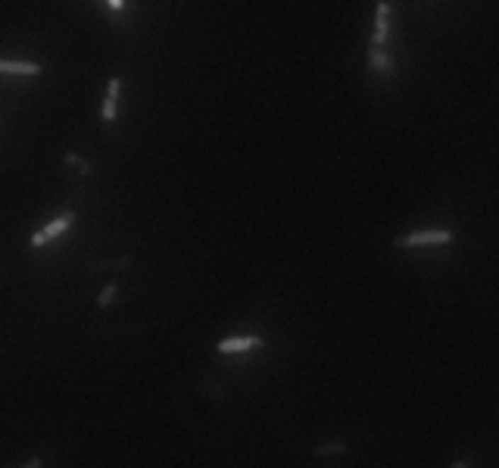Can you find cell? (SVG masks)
<instances>
[{
  "instance_id": "obj_10",
  "label": "cell",
  "mask_w": 499,
  "mask_h": 468,
  "mask_svg": "<svg viewBox=\"0 0 499 468\" xmlns=\"http://www.w3.org/2000/svg\"><path fill=\"white\" fill-rule=\"evenodd\" d=\"M62 160H66V162H69V166H75V169H82V175H91V166H88V162H84V160H82V156H78V153H72V150H69L66 156H62Z\"/></svg>"
},
{
  "instance_id": "obj_4",
  "label": "cell",
  "mask_w": 499,
  "mask_h": 468,
  "mask_svg": "<svg viewBox=\"0 0 499 468\" xmlns=\"http://www.w3.org/2000/svg\"><path fill=\"white\" fill-rule=\"evenodd\" d=\"M119 100H122V78L113 75L106 84V97H103V106H100V116H103V122H116V116H119Z\"/></svg>"
},
{
  "instance_id": "obj_7",
  "label": "cell",
  "mask_w": 499,
  "mask_h": 468,
  "mask_svg": "<svg viewBox=\"0 0 499 468\" xmlns=\"http://www.w3.org/2000/svg\"><path fill=\"white\" fill-rule=\"evenodd\" d=\"M390 53L384 50V47H371L369 50V69H374V72H390Z\"/></svg>"
},
{
  "instance_id": "obj_9",
  "label": "cell",
  "mask_w": 499,
  "mask_h": 468,
  "mask_svg": "<svg viewBox=\"0 0 499 468\" xmlns=\"http://www.w3.org/2000/svg\"><path fill=\"white\" fill-rule=\"evenodd\" d=\"M116 294H119V284H106L103 291H100V296H97V306H100V309H106L109 303H113V296H116Z\"/></svg>"
},
{
  "instance_id": "obj_6",
  "label": "cell",
  "mask_w": 499,
  "mask_h": 468,
  "mask_svg": "<svg viewBox=\"0 0 499 468\" xmlns=\"http://www.w3.org/2000/svg\"><path fill=\"white\" fill-rule=\"evenodd\" d=\"M0 75H26V78H35L41 75V66L31 60H0Z\"/></svg>"
},
{
  "instance_id": "obj_3",
  "label": "cell",
  "mask_w": 499,
  "mask_h": 468,
  "mask_svg": "<svg viewBox=\"0 0 499 468\" xmlns=\"http://www.w3.org/2000/svg\"><path fill=\"white\" fill-rule=\"evenodd\" d=\"M390 38V4L378 0L374 6V31H371V47H384Z\"/></svg>"
},
{
  "instance_id": "obj_8",
  "label": "cell",
  "mask_w": 499,
  "mask_h": 468,
  "mask_svg": "<svg viewBox=\"0 0 499 468\" xmlns=\"http://www.w3.org/2000/svg\"><path fill=\"white\" fill-rule=\"evenodd\" d=\"M343 452H347V443L331 440V443H318V447L312 450V456H315V459H325V456H343Z\"/></svg>"
},
{
  "instance_id": "obj_1",
  "label": "cell",
  "mask_w": 499,
  "mask_h": 468,
  "mask_svg": "<svg viewBox=\"0 0 499 468\" xmlns=\"http://www.w3.org/2000/svg\"><path fill=\"white\" fill-rule=\"evenodd\" d=\"M456 240V234L449 228H431V231H412L393 240L396 250H421V247H447Z\"/></svg>"
},
{
  "instance_id": "obj_13",
  "label": "cell",
  "mask_w": 499,
  "mask_h": 468,
  "mask_svg": "<svg viewBox=\"0 0 499 468\" xmlns=\"http://www.w3.org/2000/svg\"><path fill=\"white\" fill-rule=\"evenodd\" d=\"M452 468H468V462H465V459H459V462L452 465Z\"/></svg>"
},
{
  "instance_id": "obj_11",
  "label": "cell",
  "mask_w": 499,
  "mask_h": 468,
  "mask_svg": "<svg viewBox=\"0 0 499 468\" xmlns=\"http://www.w3.org/2000/svg\"><path fill=\"white\" fill-rule=\"evenodd\" d=\"M22 468H44V462H41V459H38V456H35V459H28V462H26V465H22Z\"/></svg>"
},
{
  "instance_id": "obj_2",
  "label": "cell",
  "mask_w": 499,
  "mask_h": 468,
  "mask_svg": "<svg viewBox=\"0 0 499 468\" xmlns=\"http://www.w3.org/2000/svg\"><path fill=\"white\" fill-rule=\"evenodd\" d=\"M72 225H75V213H62V216H57V218H50L44 228H38L35 234H31V247H35V250L47 247L50 240H57L60 234H66L69 228H72Z\"/></svg>"
},
{
  "instance_id": "obj_12",
  "label": "cell",
  "mask_w": 499,
  "mask_h": 468,
  "mask_svg": "<svg viewBox=\"0 0 499 468\" xmlns=\"http://www.w3.org/2000/svg\"><path fill=\"white\" fill-rule=\"evenodd\" d=\"M106 4H109V6H113V10H116V13H119V10H125V0H106Z\"/></svg>"
},
{
  "instance_id": "obj_5",
  "label": "cell",
  "mask_w": 499,
  "mask_h": 468,
  "mask_svg": "<svg viewBox=\"0 0 499 468\" xmlns=\"http://www.w3.org/2000/svg\"><path fill=\"white\" fill-rule=\"evenodd\" d=\"M218 353H247V350H262V338L256 334H240V338H225L218 340Z\"/></svg>"
}]
</instances>
